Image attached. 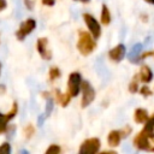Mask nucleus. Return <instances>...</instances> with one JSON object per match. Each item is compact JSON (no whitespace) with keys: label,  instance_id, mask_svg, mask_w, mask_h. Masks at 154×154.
Wrapping results in <instances>:
<instances>
[{"label":"nucleus","instance_id":"obj_1","mask_svg":"<svg viewBox=\"0 0 154 154\" xmlns=\"http://www.w3.org/2000/svg\"><path fill=\"white\" fill-rule=\"evenodd\" d=\"M77 48L82 55H89L90 53L94 52V49L96 48V42L90 32L82 31V30L78 31Z\"/></svg>","mask_w":154,"mask_h":154},{"label":"nucleus","instance_id":"obj_2","mask_svg":"<svg viewBox=\"0 0 154 154\" xmlns=\"http://www.w3.org/2000/svg\"><path fill=\"white\" fill-rule=\"evenodd\" d=\"M81 89H82V100H81V106L84 108L88 105H90L94 99H95V90L93 89L91 84L88 81H82L81 82Z\"/></svg>","mask_w":154,"mask_h":154},{"label":"nucleus","instance_id":"obj_3","mask_svg":"<svg viewBox=\"0 0 154 154\" xmlns=\"http://www.w3.org/2000/svg\"><path fill=\"white\" fill-rule=\"evenodd\" d=\"M81 82H82V76L78 72H72L69 75V81H67V94L71 97H75L78 95L81 90Z\"/></svg>","mask_w":154,"mask_h":154},{"label":"nucleus","instance_id":"obj_4","mask_svg":"<svg viewBox=\"0 0 154 154\" xmlns=\"http://www.w3.org/2000/svg\"><path fill=\"white\" fill-rule=\"evenodd\" d=\"M100 149V140L96 137L87 138L79 147L81 154H95Z\"/></svg>","mask_w":154,"mask_h":154},{"label":"nucleus","instance_id":"obj_5","mask_svg":"<svg viewBox=\"0 0 154 154\" xmlns=\"http://www.w3.org/2000/svg\"><path fill=\"white\" fill-rule=\"evenodd\" d=\"M83 19H84V22H85V24H87L91 36L94 38H99L100 35H101V26H100L99 22L91 14H89V13H84L83 14Z\"/></svg>","mask_w":154,"mask_h":154},{"label":"nucleus","instance_id":"obj_6","mask_svg":"<svg viewBox=\"0 0 154 154\" xmlns=\"http://www.w3.org/2000/svg\"><path fill=\"white\" fill-rule=\"evenodd\" d=\"M35 26H36V22H35V19H32V18H28L25 22H23L22 24H20V26H19V29L17 30V32H16V36H17V38L19 40V41H22V40H24L34 29H35Z\"/></svg>","mask_w":154,"mask_h":154},{"label":"nucleus","instance_id":"obj_7","mask_svg":"<svg viewBox=\"0 0 154 154\" xmlns=\"http://www.w3.org/2000/svg\"><path fill=\"white\" fill-rule=\"evenodd\" d=\"M134 146L137 149H140V150H150L149 138H148V136L143 131H140L135 136V138H134Z\"/></svg>","mask_w":154,"mask_h":154},{"label":"nucleus","instance_id":"obj_8","mask_svg":"<svg viewBox=\"0 0 154 154\" xmlns=\"http://www.w3.org/2000/svg\"><path fill=\"white\" fill-rule=\"evenodd\" d=\"M36 47H37V51L40 53V55L46 59V60H49L52 58V51L48 48V40L46 37H41L37 40V43H36Z\"/></svg>","mask_w":154,"mask_h":154},{"label":"nucleus","instance_id":"obj_9","mask_svg":"<svg viewBox=\"0 0 154 154\" xmlns=\"http://www.w3.org/2000/svg\"><path fill=\"white\" fill-rule=\"evenodd\" d=\"M125 55V46L124 45H117L114 48H112L109 52H108V57L111 60L113 61H120Z\"/></svg>","mask_w":154,"mask_h":154},{"label":"nucleus","instance_id":"obj_10","mask_svg":"<svg viewBox=\"0 0 154 154\" xmlns=\"http://www.w3.org/2000/svg\"><path fill=\"white\" fill-rule=\"evenodd\" d=\"M141 51H142V45L141 43H136L134 45V47L131 48L130 53H129V60L134 64L140 61V55H141Z\"/></svg>","mask_w":154,"mask_h":154},{"label":"nucleus","instance_id":"obj_11","mask_svg":"<svg viewBox=\"0 0 154 154\" xmlns=\"http://www.w3.org/2000/svg\"><path fill=\"white\" fill-rule=\"evenodd\" d=\"M149 118L148 112L144 108H136L135 113H134V119L137 124H143L147 122V119Z\"/></svg>","mask_w":154,"mask_h":154},{"label":"nucleus","instance_id":"obj_12","mask_svg":"<svg viewBox=\"0 0 154 154\" xmlns=\"http://www.w3.org/2000/svg\"><path fill=\"white\" fill-rule=\"evenodd\" d=\"M138 76H140V77H138L140 81H142V82H144V83H148V82H150L152 78H153V72H152V70H150L147 65H143V66L141 67V70H140Z\"/></svg>","mask_w":154,"mask_h":154},{"label":"nucleus","instance_id":"obj_13","mask_svg":"<svg viewBox=\"0 0 154 154\" xmlns=\"http://www.w3.org/2000/svg\"><path fill=\"white\" fill-rule=\"evenodd\" d=\"M120 138H122V136H120V131H118V130H113V131H111V132L108 134V136H107L108 146H109V147H117V146H119Z\"/></svg>","mask_w":154,"mask_h":154},{"label":"nucleus","instance_id":"obj_14","mask_svg":"<svg viewBox=\"0 0 154 154\" xmlns=\"http://www.w3.org/2000/svg\"><path fill=\"white\" fill-rule=\"evenodd\" d=\"M100 19H101V24H103V25H108L111 23V13H109V10H108L107 5H105V4L101 7V17H100Z\"/></svg>","mask_w":154,"mask_h":154},{"label":"nucleus","instance_id":"obj_15","mask_svg":"<svg viewBox=\"0 0 154 154\" xmlns=\"http://www.w3.org/2000/svg\"><path fill=\"white\" fill-rule=\"evenodd\" d=\"M55 94H57V99H58L59 103H60L63 107H66V106L69 105L70 100H71V96H70L67 93L63 94V93H60L59 90H57V91H55Z\"/></svg>","mask_w":154,"mask_h":154},{"label":"nucleus","instance_id":"obj_16","mask_svg":"<svg viewBox=\"0 0 154 154\" xmlns=\"http://www.w3.org/2000/svg\"><path fill=\"white\" fill-rule=\"evenodd\" d=\"M23 134H24L25 138H28V140L31 138V137L34 136V134H35V128H34V125H32V124L25 125L24 129H23Z\"/></svg>","mask_w":154,"mask_h":154},{"label":"nucleus","instance_id":"obj_17","mask_svg":"<svg viewBox=\"0 0 154 154\" xmlns=\"http://www.w3.org/2000/svg\"><path fill=\"white\" fill-rule=\"evenodd\" d=\"M129 91L130 93H137L138 91V75L134 76L132 81L129 83Z\"/></svg>","mask_w":154,"mask_h":154},{"label":"nucleus","instance_id":"obj_18","mask_svg":"<svg viewBox=\"0 0 154 154\" xmlns=\"http://www.w3.org/2000/svg\"><path fill=\"white\" fill-rule=\"evenodd\" d=\"M8 122H10V120L7 119L6 114L0 113V134H2V132L6 131V129H7V126H8Z\"/></svg>","mask_w":154,"mask_h":154},{"label":"nucleus","instance_id":"obj_19","mask_svg":"<svg viewBox=\"0 0 154 154\" xmlns=\"http://www.w3.org/2000/svg\"><path fill=\"white\" fill-rule=\"evenodd\" d=\"M60 75H61V72H60L59 67L52 66V67L49 69V81H55L57 78L60 77Z\"/></svg>","mask_w":154,"mask_h":154},{"label":"nucleus","instance_id":"obj_20","mask_svg":"<svg viewBox=\"0 0 154 154\" xmlns=\"http://www.w3.org/2000/svg\"><path fill=\"white\" fill-rule=\"evenodd\" d=\"M17 112H18V105H17V102H13V105H12V108H11V111H10L8 113H6V117H7V119H8V120L13 119V118L16 117Z\"/></svg>","mask_w":154,"mask_h":154},{"label":"nucleus","instance_id":"obj_21","mask_svg":"<svg viewBox=\"0 0 154 154\" xmlns=\"http://www.w3.org/2000/svg\"><path fill=\"white\" fill-rule=\"evenodd\" d=\"M61 152V148L58 146V144H51L47 150H46V154H59Z\"/></svg>","mask_w":154,"mask_h":154},{"label":"nucleus","instance_id":"obj_22","mask_svg":"<svg viewBox=\"0 0 154 154\" xmlns=\"http://www.w3.org/2000/svg\"><path fill=\"white\" fill-rule=\"evenodd\" d=\"M52 109H53V99L48 97L47 99V105H46V117H48L51 114Z\"/></svg>","mask_w":154,"mask_h":154},{"label":"nucleus","instance_id":"obj_23","mask_svg":"<svg viewBox=\"0 0 154 154\" xmlns=\"http://www.w3.org/2000/svg\"><path fill=\"white\" fill-rule=\"evenodd\" d=\"M138 90H140V93L143 95V96H150L153 93L150 91V89L147 87V85H143L142 88H138Z\"/></svg>","mask_w":154,"mask_h":154},{"label":"nucleus","instance_id":"obj_24","mask_svg":"<svg viewBox=\"0 0 154 154\" xmlns=\"http://www.w3.org/2000/svg\"><path fill=\"white\" fill-rule=\"evenodd\" d=\"M0 153H6V154L11 153V147H10V144L7 142H4L0 146Z\"/></svg>","mask_w":154,"mask_h":154},{"label":"nucleus","instance_id":"obj_25","mask_svg":"<svg viewBox=\"0 0 154 154\" xmlns=\"http://www.w3.org/2000/svg\"><path fill=\"white\" fill-rule=\"evenodd\" d=\"M130 132H131V128H130V126H125L123 130H120V136H122V137H125V136H128Z\"/></svg>","mask_w":154,"mask_h":154},{"label":"nucleus","instance_id":"obj_26","mask_svg":"<svg viewBox=\"0 0 154 154\" xmlns=\"http://www.w3.org/2000/svg\"><path fill=\"white\" fill-rule=\"evenodd\" d=\"M24 4H25V6L29 8V10H31L32 7H34V4H35V0H24Z\"/></svg>","mask_w":154,"mask_h":154},{"label":"nucleus","instance_id":"obj_27","mask_svg":"<svg viewBox=\"0 0 154 154\" xmlns=\"http://www.w3.org/2000/svg\"><path fill=\"white\" fill-rule=\"evenodd\" d=\"M42 4L46 6H53L55 4V0H42Z\"/></svg>","mask_w":154,"mask_h":154},{"label":"nucleus","instance_id":"obj_28","mask_svg":"<svg viewBox=\"0 0 154 154\" xmlns=\"http://www.w3.org/2000/svg\"><path fill=\"white\" fill-rule=\"evenodd\" d=\"M6 6H7L6 0H0V12H1L2 10H5V8H6Z\"/></svg>","mask_w":154,"mask_h":154},{"label":"nucleus","instance_id":"obj_29","mask_svg":"<svg viewBox=\"0 0 154 154\" xmlns=\"http://www.w3.org/2000/svg\"><path fill=\"white\" fill-rule=\"evenodd\" d=\"M5 91H6V88H5V85L0 84V94H4Z\"/></svg>","mask_w":154,"mask_h":154},{"label":"nucleus","instance_id":"obj_30","mask_svg":"<svg viewBox=\"0 0 154 154\" xmlns=\"http://www.w3.org/2000/svg\"><path fill=\"white\" fill-rule=\"evenodd\" d=\"M146 2H148V4H150V5H154V0H144Z\"/></svg>","mask_w":154,"mask_h":154},{"label":"nucleus","instance_id":"obj_31","mask_svg":"<svg viewBox=\"0 0 154 154\" xmlns=\"http://www.w3.org/2000/svg\"><path fill=\"white\" fill-rule=\"evenodd\" d=\"M76 1H81V2H87V1H89V0H76Z\"/></svg>","mask_w":154,"mask_h":154},{"label":"nucleus","instance_id":"obj_32","mask_svg":"<svg viewBox=\"0 0 154 154\" xmlns=\"http://www.w3.org/2000/svg\"><path fill=\"white\" fill-rule=\"evenodd\" d=\"M0 75H1V63H0Z\"/></svg>","mask_w":154,"mask_h":154},{"label":"nucleus","instance_id":"obj_33","mask_svg":"<svg viewBox=\"0 0 154 154\" xmlns=\"http://www.w3.org/2000/svg\"><path fill=\"white\" fill-rule=\"evenodd\" d=\"M150 150H154V147H153V148H152V149H150Z\"/></svg>","mask_w":154,"mask_h":154}]
</instances>
